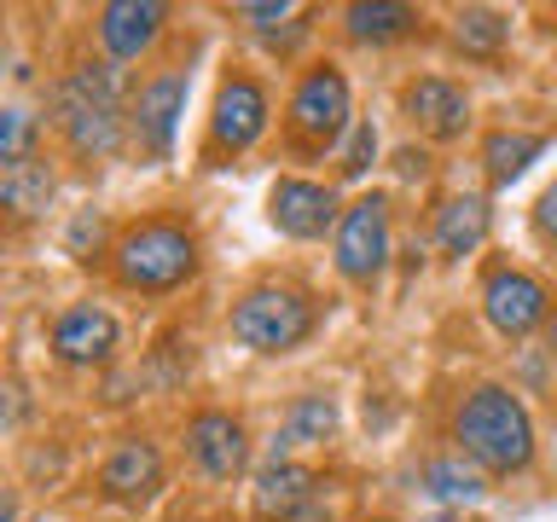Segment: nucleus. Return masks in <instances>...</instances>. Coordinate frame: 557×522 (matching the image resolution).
I'll return each instance as SVG.
<instances>
[{"label": "nucleus", "mask_w": 557, "mask_h": 522, "mask_svg": "<svg viewBox=\"0 0 557 522\" xmlns=\"http://www.w3.org/2000/svg\"><path fill=\"white\" fill-rule=\"evenodd\" d=\"M198 273V238L181 221H139L116 244V278L128 290H174Z\"/></svg>", "instance_id": "obj_4"}, {"label": "nucleus", "mask_w": 557, "mask_h": 522, "mask_svg": "<svg viewBox=\"0 0 557 522\" xmlns=\"http://www.w3.org/2000/svg\"><path fill=\"white\" fill-rule=\"evenodd\" d=\"M331 430H337V400H331V395H302V400H290V412H285V435H278V447H308V442H325Z\"/></svg>", "instance_id": "obj_20"}, {"label": "nucleus", "mask_w": 557, "mask_h": 522, "mask_svg": "<svg viewBox=\"0 0 557 522\" xmlns=\"http://www.w3.org/2000/svg\"><path fill=\"white\" fill-rule=\"evenodd\" d=\"M325 487H320V476H313V470H302V464H268L256 476V511L261 517H278V522H296V511H308L313 499H320Z\"/></svg>", "instance_id": "obj_16"}, {"label": "nucleus", "mask_w": 557, "mask_h": 522, "mask_svg": "<svg viewBox=\"0 0 557 522\" xmlns=\"http://www.w3.org/2000/svg\"><path fill=\"white\" fill-rule=\"evenodd\" d=\"M99 233H104V226H99V215H82V221H76V233H70V256H76V261H87V238L99 244Z\"/></svg>", "instance_id": "obj_27"}, {"label": "nucleus", "mask_w": 557, "mask_h": 522, "mask_svg": "<svg viewBox=\"0 0 557 522\" xmlns=\"http://www.w3.org/2000/svg\"><path fill=\"white\" fill-rule=\"evenodd\" d=\"M540 151H546V134H511V128H499V134L482 146L487 181H494V186H511V181L534 163Z\"/></svg>", "instance_id": "obj_18"}, {"label": "nucleus", "mask_w": 557, "mask_h": 522, "mask_svg": "<svg viewBox=\"0 0 557 522\" xmlns=\"http://www.w3.org/2000/svg\"><path fill=\"white\" fill-rule=\"evenodd\" d=\"M59 128L76 157H111L122 146V99H116V70L111 64H76L52 94Z\"/></svg>", "instance_id": "obj_2"}, {"label": "nucleus", "mask_w": 557, "mask_h": 522, "mask_svg": "<svg viewBox=\"0 0 557 522\" xmlns=\"http://www.w3.org/2000/svg\"><path fill=\"white\" fill-rule=\"evenodd\" d=\"M285 122H290V146L296 151L337 146L343 128H348V82H343V70L337 64H313L308 76L296 82Z\"/></svg>", "instance_id": "obj_5"}, {"label": "nucleus", "mask_w": 557, "mask_h": 522, "mask_svg": "<svg viewBox=\"0 0 557 522\" xmlns=\"http://www.w3.org/2000/svg\"><path fill=\"white\" fill-rule=\"evenodd\" d=\"M29 139H35V116L24 104H7V116H0V163L7 169L29 163Z\"/></svg>", "instance_id": "obj_24"}, {"label": "nucleus", "mask_w": 557, "mask_h": 522, "mask_svg": "<svg viewBox=\"0 0 557 522\" xmlns=\"http://www.w3.org/2000/svg\"><path fill=\"white\" fill-rule=\"evenodd\" d=\"M313 325H320V308L296 285H256L233 302V337L256 355H290L313 337Z\"/></svg>", "instance_id": "obj_3"}, {"label": "nucleus", "mask_w": 557, "mask_h": 522, "mask_svg": "<svg viewBox=\"0 0 557 522\" xmlns=\"http://www.w3.org/2000/svg\"><path fill=\"white\" fill-rule=\"evenodd\" d=\"M552 296L534 273H517V268H494L482 285V313L494 320L499 337H529V331L546 320Z\"/></svg>", "instance_id": "obj_9"}, {"label": "nucleus", "mask_w": 557, "mask_h": 522, "mask_svg": "<svg viewBox=\"0 0 557 522\" xmlns=\"http://www.w3.org/2000/svg\"><path fill=\"white\" fill-rule=\"evenodd\" d=\"M181 111H186V70H163V76H151L134 94V139L151 163H169Z\"/></svg>", "instance_id": "obj_8"}, {"label": "nucleus", "mask_w": 557, "mask_h": 522, "mask_svg": "<svg viewBox=\"0 0 557 522\" xmlns=\"http://www.w3.org/2000/svg\"><path fill=\"white\" fill-rule=\"evenodd\" d=\"M453 442L470 464L494 470V476H517L534 459V424L529 407L505 389V383H476L459 400V418H453Z\"/></svg>", "instance_id": "obj_1"}, {"label": "nucleus", "mask_w": 557, "mask_h": 522, "mask_svg": "<svg viewBox=\"0 0 557 522\" xmlns=\"http://www.w3.org/2000/svg\"><path fill=\"white\" fill-rule=\"evenodd\" d=\"M0 198H7L12 221L41 215L47 198H52V174H47V163H17V169H7V174H0Z\"/></svg>", "instance_id": "obj_19"}, {"label": "nucleus", "mask_w": 557, "mask_h": 522, "mask_svg": "<svg viewBox=\"0 0 557 522\" xmlns=\"http://www.w3.org/2000/svg\"><path fill=\"white\" fill-rule=\"evenodd\" d=\"M163 17L169 12L151 7V0H116V7H99V41L111 59H139L163 35Z\"/></svg>", "instance_id": "obj_15"}, {"label": "nucleus", "mask_w": 557, "mask_h": 522, "mask_svg": "<svg viewBox=\"0 0 557 522\" xmlns=\"http://www.w3.org/2000/svg\"><path fill=\"white\" fill-rule=\"evenodd\" d=\"M400 111H407V122L424 128L430 139H459L465 122H470V99L447 76H418V82L400 87Z\"/></svg>", "instance_id": "obj_11"}, {"label": "nucleus", "mask_w": 557, "mask_h": 522, "mask_svg": "<svg viewBox=\"0 0 557 522\" xmlns=\"http://www.w3.org/2000/svg\"><path fill=\"white\" fill-rule=\"evenodd\" d=\"M372 157H377V128L372 122H355V128H348V146L337 157V174L343 181H360V174L372 169Z\"/></svg>", "instance_id": "obj_25"}, {"label": "nucleus", "mask_w": 557, "mask_h": 522, "mask_svg": "<svg viewBox=\"0 0 557 522\" xmlns=\"http://www.w3.org/2000/svg\"><path fill=\"white\" fill-rule=\"evenodd\" d=\"M418 24L412 7H389V0H372V7H348V35L355 41H395Z\"/></svg>", "instance_id": "obj_22"}, {"label": "nucleus", "mask_w": 557, "mask_h": 522, "mask_svg": "<svg viewBox=\"0 0 557 522\" xmlns=\"http://www.w3.org/2000/svg\"><path fill=\"white\" fill-rule=\"evenodd\" d=\"M424 487L435 499H447V505H476L482 499V476L465 464V452L459 459H430L424 464Z\"/></svg>", "instance_id": "obj_23"}, {"label": "nucleus", "mask_w": 557, "mask_h": 522, "mask_svg": "<svg viewBox=\"0 0 557 522\" xmlns=\"http://www.w3.org/2000/svg\"><path fill=\"white\" fill-rule=\"evenodd\" d=\"M534 233L557 250V181H552L546 191H540V203H534Z\"/></svg>", "instance_id": "obj_26"}, {"label": "nucleus", "mask_w": 557, "mask_h": 522, "mask_svg": "<svg viewBox=\"0 0 557 522\" xmlns=\"http://www.w3.org/2000/svg\"><path fill=\"white\" fill-rule=\"evenodd\" d=\"M487 238V203L482 198H447L442 209H435V250L465 261L476 256Z\"/></svg>", "instance_id": "obj_17"}, {"label": "nucleus", "mask_w": 557, "mask_h": 522, "mask_svg": "<svg viewBox=\"0 0 557 522\" xmlns=\"http://www.w3.org/2000/svg\"><path fill=\"white\" fill-rule=\"evenodd\" d=\"M99 487H104V499H122V505H146L157 487H163V459H157V447L151 442H122L111 459L99 464Z\"/></svg>", "instance_id": "obj_14"}, {"label": "nucleus", "mask_w": 557, "mask_h": 522, "mask_svg": "<svg viewBox=\"0 0 557 522\" xmlns=\"http://www.w3.org/2000/svg\"><path fill=\"white\" fill-rule=\"evenodd\" d=\"M505 35H511V24L487 7H465L453 17V41H459V52H470V59H494L505 47Z\"/></svg>", "instance_id": "obj_21"}, {"label": "nucleus", "mask_w": 557, "mask_h": 522, "mask_svg": "<svg viewBox=\"0 0 557 522\" xmlns=\"http://www.w3.org/2000/svg\"><path fill=\"white\" fill-rule=\"evenodd\" d=\"M261 128H268V94H261L256 76H226L215 94V111H209V163L215 157H238L250 151Z\"/></svg>", "instance_id": "obj_7"}, {"label": "nucleus", "mask_w": 557, "mask_h": 522, "mask_svg": "<svg viewBox=\"0 0 557 522\" xmlns=\"http://www.w3.org/2000/svg\"><path fill=\"white\" fill-rule=\"evenodd\" d=\"M268 215L285 238H325V226L337 221V191L320 181H273Z\"/></svg>", "instance_id": "obj_10"}, {"label": "nucleus", "mask_w": 557, "mask_h": 522, "mask_svg": "<svg viewBox=\"0 0 557 522\" xmlns=\"http://www.w3.org/2000/svg\"><path fill=\"white\" fill-rule=\"evenodd\" d=\"M395 256L389 233V198H355L337 221V273L360 290H377L383 268Z\"/></svg>", "instance_id": "obj_6"}, {"label": "nucleus", "mask_w": 557, "mask_h": 522, "mask_svg": "<svg viewBox=\"0 0 557 522\" xmlns=\"http://www.w3.org/2000/svg\"><path fill=\"white\" fill-rule=\"evenodd\" d=\"M116 348V320L94 302H76L52 320V355L64 365H104Z\"/></svg>", "instance_id": "obj_12"}, {"label": "nucleus", "mask_w": 557, "mask_h": 522, "mask_svg": "<svg viewBox=\"0 0 557 522\" xmlns=\"http://www.w3.org/2000/svg\"><path fill=\"white\" fill-rule=\"evenodd\" d=\"M186 452L198 459L203 476H238L244 459H250V442H244V424L233 412H198L186 424Z\"/></svg>", "instance_id": "obj_13"}, {"label": "nucleus", "mask_w": 557, "mask_h": 522, "mask_svg": "<svg viewBox=\"0 0 557 522\" xmlns=\"http://www.w3.org/2000/svg\"><path fill=\"white\" fill-rule=\"evenodd\" d=\"M395 163H400V174H424V151H400Z\"/></svg>", "instance_id": "obj_28"}]
</instances>
